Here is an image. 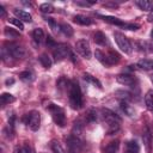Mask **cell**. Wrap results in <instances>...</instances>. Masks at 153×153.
I'll return each instance as SVG.
<instances>
[{"mask_svg":"<svg viewBox=\"0 0 153 153\" xmlns=\"http://www.w3.org/2000/svg\"><path fill=\"white\" fill-rule=\"evenodd\" d=\"M93 41H94L97 44H99V45H105L106 42H108L105 33H103L102 31H96V32L93 33Z\"/></svg>","mask_w":153,"mask_h":153,"instance_id":"obj_18","label":"cell"},{"mask_svg":"<svg viewBox=\"0 0 153 153\" xmlns=\"http://www.w3.org/2000/svg\"><path fill=\"white\" fill-rule=\"evenodd\" d=\"M136 5L142 11H149L153 7V2L152 1H148V0H137L136 1Z\"/></svg>","mask_w":153,"mask_h":153,"instance_id":"obj_22","label":"cell"},{"mask_svg":"<svg viewBox=\"0 0 153 153\" xmlns=\"http://www.w3.org/2000/svg\"><path fill=\"white\" fill-rule=\"evenodd\" d=\"M73 22L79 24V25H91L92 24V19L86 17V16H82V14H76L74 16L73 18Z\"/></svg>","mask_w":153,"mask_h":153,"instance_id":"obj_15","label":"cell"},{"mask_svg":"<svg viewBox=\"0 0 153 153\" xmlns=\"http://www.w3.org/2000/svg\"><path fill=\"white\" fill-rule=\"evenodd\" d=\"M20 79H23V80H25V81H31L33 78H32V74L30 73V72H22L20 73Z\"/></svg>","mask_w":153,"mask_h":153,"instance_id":"obj_35","label":"cell"},{"mask_svg":"<svg viewBox=\"0 0 153 153\" xmlns=\"http://www.w3.org/2000/svg\"><path fill=\"white\" fill-rule=\"evenodd\" d=\"M84 79H85L87 82L93 84V85L97 86L98 88H102V84H100V81H99L98 79H96L93 75H91V74H88V73H85V74H84Z\"/></svg>","mask_w":153,"mask_h":153,"instance_id":"obj_26","label":"cell"},{"mask_svg":"<svg viewBox=\"0 0 153 153\" xmlns=\"http://www.w3.org/2000/svg\"><path fill=\"white\" fill-rule=\"evenodd\" d=\"M45 43H47V45L48 47H56V43H55V41L50 37V36H48L47 37V41H45Z\"/></svg>","mask_w":153,"mask_h":153,"instance_id":"obj_37","label":"cell"},{"mask_svg":"<svg viewBox=\"0 0 153 153\" xmlns=\"http://www.w3.org/2000/svg\"><path fill=\"white\" fill-rule=\"evenodd\" d=\"M102 112H103L104 122H105V124H106V130H108V133L111 134V133L117 131L118 128H120V122H121L120 116H117L114 111H111V110H109V109H103Z\"/></svg>","mask_w":153,"mask_h":153,"instance_id":"obj_1","label":"cell"},{"mask_svg":"<svg viewBox=\"0 0 153 153\" xmlns=\"http://www.w3.org/2000/svg\"><path fill=\"white\" fill-rule=\"evenodd\" d=\"M14 153H22V151H20L19 148H16V149H14Z\"/></svg>","mask_w":153,"mask_h":153,"instance_id":"obj_44","label":"cell"},{"mask_svg":"<svg viewBox=\"0 0 153 153\" xmlns=\"http://www.w3.org/2000/svg\"><path fill=\"white\" fill-rule=\"evenodd\" d=\"M0 100H1V105L5 106V105H7V104H10V103H13V102H14V97H13L11 93L5 92V93H2V94L0 96Z\"/></svg>","mask_w":153,"mask_h":153,"instance_id":"obj_23","label":"cell"},{"mask_svg":"<svg viewBox=\"0 0 153 153\" xmlns=\"http://www.w3.org/2000/svg\"><path fill=\"white\" fill-rule=\"evenodd\" d=\"M151 81H152V82H153V75H152V76H151Z\"/></svg>","mask_w":153,"mask_h":153,"instance_id":"obj_46","label":"cell"},{"mask_svg":"<svg viewBox=\"0 0 153 153\" xmlns=\"http://www.w3.org/2000/svg\"><path fill=\"white\" fill-rule=\"evenodd\" d=\"M38 60H39L41 65H42L44 68H50V67H51V60H50V57H49L47 54H42V55L38 57Z\"/></svg>","mask_w":153,"mask_h":153,"instance_id":"obj_27","label":"cell"},{"mask_svg":"<svg viewBox=\"0 0 153 153\" xmlns=\"http://www.w3.org/2000/svg\"><path fill=\"white\" fill-rule=\"evenodd\" d=\"M32 38H33V41H35L37 44H41V43L43 42V39H44V32H43V30L39 29V27L35 29V30L32 31Z\"/></svg>","mask_w":153,"mask_h":153,"instance_id":"obj_19","label":"cell"},{"mask_svg":"<svg viewBox=\"0 0 153 153\" xmlns=\"http://www.w3.org/2000/svg\"><path fill=\"white\" fill-rule=\"evenodd\" d=\"M94 56H96V59H97L102 65L109 67V62H108V56H106V54H104L103 51H100L99 49H97V50L94 51Z\"/></svg>","mask_w":153,"mask_h":153,"instance_id":"obj_20","label":"cell"},{"mask_svg":"<svg viewBox=\"0 0 153 153\" xmlns=\"http://www.w3.org/2000/svg\"><path fill=\"white\" fill-rule=\"evenodd\" d=\"M75 50L86 60L91 59V47L86 39H79L75 43Z\"/></svg>","mask_w":153,"mask_h":153,"instance_id":"obj_7","label":"cell"},{"mask_svg":"<svg viewBox=\"0 0 153 153\" xmlns=\"http://www.w3.org/2000/svg\"><path fill=\"white\" fill-rule=\"evenodd\" d=\"M75 5H80V6H90L92 4H94V1H75Z\"/></svg>","mask_w":153,"mask_h":153,"instance_id":"obj_38","label":"cell"},{"mask_svg":"<svg viewBox=\"0 0 153 153\" xmlns=\"http://www.w3.org/2000/svg\"><path fill=\"white\" fill-rule=\"evenodd\" d=\"M145 104L148 110H153V90H148L145 94Z\"/></svg>","mask_w":153,"mask_h":153,"instance_id":"obj_21","label":"cell"},{"mask_svg":"<svg viewBox=\"0 0 153 153\" xmlns=\"http://www.w3.org/2000/svg\"><path fill=\"white\" fill-rule=\"evenodd\" d=\"M8 23L13 24V25L17 26L19 30H24V24H23V22L19 20L18 18H10V19H8Z\"/></svg>","mask_w":153,"mask_h":153,"instance_id":"obj_34","label":"cell"},{"mask_svg":"<svg viewBox=\"0 0 153 153\" xmlns=\"http://www.w3.org/2000/svg\"><path fill=\"white\" fill-rule=\"evenodd\" d=\"M69 54H71V49H69V47H68L67 44H63V43L56 45L55 49H54V51H53V56H54V59H55L56 62H57V61H62V60H65Z\"/></svg>","mask_w":153,"mask_h":153,"instance_id":"obj_8","label":"cell"},{"mask_svg":"<svg viewBox=\"0 0 153 153\" xmlns=\"http://www.w3.org/2000/svg\"><path fill=\"white\" fill-rule=\"evenodd\" d=\"M5 16H6V11H5L4 6L0 5V17H5Z\"/></svg>","mask_w":153,"mask_h":153,"instance_id":"obj_41","label":"cell"},{"mask_svg":"<svg viewBox=\"0 0 153 153\" xmlns=\"http://www.w3.org/2000/svg\"><path fill=\"white\" fill-rule=\"evenodd\" d=\"M147 19H148L149 23H153V10H152V12L148 14V18H147Z\"/></svg>","mask_w":153,"mask_h":153,"instance_id":"obj_42","label":"cell"},{"mask_svg":"<svg viewBox=\"0 0 153 153\" xmlns=\"http://www.w3.org/2000/svg\"><path fill=\"white\" fill-rule=\"evenodd\" d=\"M114 38H115V41H116L118 48H120L123 53H126V54H130V53H131V49H133V48H131V44H130L129 39H128L123 33H121V32H115V33H114Z\"/></svg>","mask_w":153,"mask_h":153,"instance_id":"obj_5","label":"cell"},{"mask_svg":"<svg viewBox=\"0 0 153 153\" xmlns=\"http://www.w3.org/2000/svg\"><path fill=\"white\" fill-rule=\"evenodd\" d=\"M140 152V147H139V143L134 140H130L126 143V149H124V153H139Z\"/></svg>","mask_w":153,"mask_h":153,"instance_id":"obj_14","label":"cell"},{"mask_svg":"<svg viewBox=\"0 0 153 153\" xmlns=\"http://www.w3.org/2000/svg\"><path fill=\"white\" fill-rule=\"evenodd\" d=\"M106 56H108L109 66L115 65V63H117V62L120 61V55H118V53H116V51H114V50H110L109 55H106Z\"/></svg>","mask_w":153,"mask_h":153,"instance_id":"obj_25","label":"cell"},{"mask_svg":"<svg viewBox=\"0 0 153 153\" xmlns=\"http://www.w3.org/2000/svg\"><path fill=\"white\" fill-rule=\"evenodd\" d=\"M48 110H49V112H50V115H51V117H53V121H54L57 126L63 127L65 123H66L65 110H63L61 106L56 105V104H49V105H48Z\"/></svg>","mask_w":153,"mask_h":153,"instance_id":"obj_3","label":"cell"},{"mask_svg":"<svg viewBox=\"0 0 153 153\" xmlns=\"http://www.w3.org/2000/svg\"><path fill=\"white\" fill-rule=\"evenodd\" d=\"M60 30L67 36V37H71V36H73V29H72V26L69 25V24H66V23H62L61 25H60Z\"/></svg>","mask_w":153,"mask_h":153,"instance_id":"obj_29","label":"cell"},{"mask_svg":"<svg viewBox=\"0 0 153 153\" xmlns=\"http://www.w3.org/2000/svg\"><path fill=\"white\" fill-rule=\"evenodd\" d=\"M23 153H35V149L29 143H25L24 147H23Z\"/></svg>","mask_w":153,"mask_h":153,"instance_id":"obj_36","label":"cell"},{"mask_svg":"<svg viewBox=\"0 0 153 153\" xmlns=\"http://www.w3.org/2000/svg\"><path fill=\"white\" fill-rule=\"evenodd\" d=\"M104 22L106 23H110V24H114V25H117V26H124L126 23L122 22L121 19L116 18V17H112V16H99Z\"/></svg>","mask_w":153,"mask_h":153,"instance_id":"obj_16","label":"cell"},{"mask_svg":"<svg viewBox=\"0 0 153 153\" xmlns=\"http://www.w3.org/2000/svg\"><path fill=\"white\" fill-rule=\"evenodd\" d=\"M6 47H7L6 50H7V53H8L10 56H12V57H14V59H23V57H24L25 50H24V48H23L22 45L11 42V43H7Z\"/></svg>","mask_w":153,"mask_h":153,"instance_id":"obj_9","label":"cell"},{"mask_svg":"<svg viewBox=\"0 0 153 153\" xmlns=\"http://www.w3.org/2000/svg\"><path fill=\"white\" fill-rule=\"evenodd\" d=\"M137 67L145 71H151L153 69V59H141L137 62Z\"/></svg>","mask_w":153,"mask_h":153,"instance_id":"obj_17","label":"cell"},{"mask_svg":"<svg viewBox=\"0 0 153 153\" xmlns=\"http://www.w3.org/2000/svg\"><path fill=\"white\" fill-rule=\"evenodd\" d=\"M118 146H120V141H118V140L111 141V142L108 143V146L105 147V153H116L117 149H118Z\"/></svg>","mask_w":153,"mask_h":153,"instance_id":"obj_24","label":"cell"},{"mask_svg":"<svg viewBox=\"0 0 153 153\" xmlns=\"http://www.w3.org/2000/svg\"><path fill=\"white\" fill-rule=\"evenodd\" d=\"M116 80H117V82H120L121 85H124V86H131L135 84V79L129 74H118L116 76Z\"/></svg>","mask_w":153,"mask_h":153,"instance_id":"obj_11","label":"cell"},{"mask_svg":"<svg viewBox=\"0 0 153 153\" xmlns=\"http://www.w3.org/2000/svg\"><path fill=\"white\" fill-rule=\"evenodd\" d=\"M68 94H69V104L73 109H80L82 105V97L81 91L78 82L72 81L68 86Z\"/></svg>","mask_w":153,"mask_h":153,"instance_id":"obj_2","label":"cell"},{"mask_svg":"<svg viewBox=\"0 0 153 153\" xmlns=\"http://www.w3.org/2000/svg\"><path fill=\"white\" fill-rule=\"evenodd\" d=\"M151 37H152V38H153V30H152V31H151Z\"/></svg>","mask_w":153,"mask_h":153,"instance_id":"obj_45","label":"cell"},{"mask_svg":"<svg viewBox=\"0 0 153 153\" xmlns=\"http://www.w3.org/2000/svg\"><path fill=\"white\" fill-rule=\"evenodd\" d=\"M142 141H143V146H145V148H146V152H147V153H151V151H152V145H153V143H152V134H151V131H149L148 128H146L145 131H143Z\"/></svg>","mask_w":153,"mask_h":153,"instance_id":"obj_10","label":"cell"},{"mask_svg":"<svg viewBox=\"0 0 153 153\" xmlns=\"http://www.w3.org/2000/svg\"><path fill=\"white\" fill-rule=\"evenodd\" d=\"M4 33H5V36H6L7 38H16V37L19 36V32H17L14 29L8 27V26H6V27L4 29Z\"/></svg>","mask_w":153,"mask_h":153,"instance_id":"obj_30","label":"cell"},{"mask_svg":"<svg viewBox=\"0 0 153 153\" xmlns=\"http://www.w3.org/2000/svg\"><path fill=\"white\" fill-rule=\"evenodd\" d=\"M14 82V80L13 79H7L6 80V85H10V84H13Z\"/></svg>","mask_w":153,"mask_h":153,"instance_id":"obj_43","label":"cell"},{"mask_svg":"<svg viewBox=\"0 0 153 153\" xmlns=\"http://www.w3.org/2000/svg\"><path fill=\"white\" fill-rule=\"evenodd\" d=\"M39 10H41V12H43V13H50V12L54 11V6H53L51 4L44 2V4H42V5L39 6Z\"/></svg>","mask_w":153,"mask_h":153,"instance_id":"obj_33","label":"cell"},{"mask_svg":"<svg viewBox=\"0 0 153 153\" xmlns=\"http://www.w3.org/2000/svg\"><path fill=\"white\" fill-rule=\"evenodd\" d=\"M45 20H47V23L49 24V26L51 27V30L54 31V32H57L60 29H59V25H57V23L55 22V19L54 18H50V17H45Z\"/></svg>","mask_w":153,"mask_h":153,"instance_id":"obj_32","label":"cell"},{"mask_svg":"<svg viewBox=\"0 0 153 153\" xmlns=\"http://www.w3.org/2000/svg\"><path fill=\"white\" fill-rule=\"evenodd\" d=\"M137 45L140 48L141 51H148V53H153V44L148 43V42H137Z\"/></svg>","mask_w":153,"mask_h":153,"instance_id":"obj_28","label":"cell"},{"mask_svg":"<svg viewBox=\"0 0 153 153\" xmlns=\"http://www.w3.org/2000/svg\"><path fill=\"white\" fill-rule=\"evenodd\" d=\"M86 117H87V120H88V121H93V120H96V112H94L93 110H91V111L87 114V116H86Z\"/></svg>","mask_w":153,"mask_h":153,"instance_id":"obj_40","label":"cell"},{"mask_svg":"<svg viewBox=\"0 0 153 153\" xmlns=\"http://www.w3.org/2000/svg\"><path fill=\"white\" fill-rule=\"evenodd\" d=\"M66 142H67V152L68 153H80L81 152L82 143L78 136L72 134L66 139Z\"/></svg>","mask_w":153,"mask_h":153,"instance_id":"obj_6","label":"cell"},{"mask_svg":"<svg viewBox=\"0 0 153 153\" xmlns=\"http://www.w3.org/2000/svg\"><path fill=\"white\" fill-rule=\"evenodd\" d=\"M50 148H51V151L54 153H65V149L62 148V146L57 141H55V140H53L50 142Z\"/></svg>","mask_w":153,"mask_h":153,"instance_id":"obj_31","label":"cell"},{"mask_svg":"<svg viewBox=\"0 0 153 153\" xmlns=\"http://www.w3.org/2000/svg\"><path fill=\"white\" fill-rule=\"evenodd\" d=\"M24 122L29 126V128L31 130H33V131L38 130L39 129V126H41V115H39V112L36 111V110L30 111L29 114L25 115Z\"/></svg>","mask_w":153,"mask_h":153,"instance_id":"obj_4","label":"cell"},{"mask_svg":"<svg viewBox=\"0 0 153 153\" xmlns=\"http://www.w3.org/2000/svg\"><path fill=\"white\" fill-rule=\"evenodd\" d=\"M120 108H121V110H122L127 116H129V117H133V116L135 115V110H134V108H133L131 105H129L126 100H121V103H120Z\"/></svg>","mask_w":153,"mask_h":153,"instance_id":"obj_13","label":"cell"},{"mask_svg":"<svg viewBox=\"0 0 153 153\" xmlns=\"http://www.w3.org/2000/svg\"><path fill=\"white\" fill-rule=\"evenodd\" d=\"M13 13H14V14L17 16V18H18L19 20H22V22H27V23H30V22L32 20V17H31V14H30L29 12L24 11V10L14 8V10H13Z\"/></svg>","mask_w":153,"mask_h":153,"instance_id":"obj_12","label":"cell"},{"mask_svg":"<svg viewBox=\"0 0 153 153\" xmlns=\"http://www.w3.org/2000/svg\"><path fill=\"white\" fill-rule=\"evenodd\" d=\"M123 27H127L128 30H137L139 29V25L137 24H127L126 23V25Z\"/></svg>","mask_w":153,"mask_h":153,"instance_id":"obj_39","label":"cell"}]
</instances>
